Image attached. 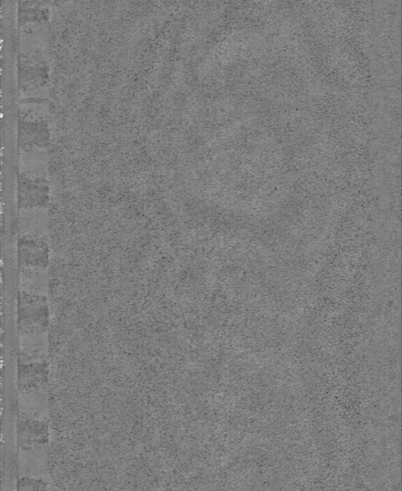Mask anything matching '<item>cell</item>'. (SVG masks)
I'll return each instance as SVG.
<instances>
[{
    "label": "cell",
    "mask_w": 402,
    "mask_h": 491,
    "mask_svg": "<svg viewBox=\"0 0 402 491\" xmlns=\"http://www.w3.org/2000/svg\"><path fill=\"white\" fill-rule=\"evenodd\" d=\"M20 242H22L20 243V255H22L20 258L25 263H29L32 266H34L33 264L41 266V261L46 258V248L44 247V244L41 243L40 240L36 241V240L27 238Z\"/></svg>",
    "instance_id": "cell-1"
}]
</instances>
